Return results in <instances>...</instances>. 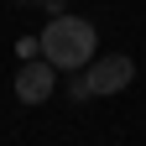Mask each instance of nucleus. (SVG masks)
<instances>
[{
  "label": "nucleus",
  "instance_id": "1",
  "mask_svg": "<svg viewBox=\"0 0 146 146\" xmlns=\"http://www.w3.org/2000/svg\"><path fill=\"white\" fill-rule=\"evenodd\" d=\"M42 58L52 63V68H68V73H78V68H89L94 63V52H99V31H94V21H84V16H52V21L42 26Z\"/></svg>",
  "mask_w": 146,
  "mask_h": 146
},
{
  "label": "nucleus",
  "instance_id": "2",
  "mask_svg": "<svg viewBox=\"0 0 146 146\" xmlns=\"http://www.w3.org/2000/svg\"><path fill=\"white\" fill-rule=\"evenodd\" d=\"M84 78H89V94H120V89H131L136 63L125 58V52H110V58H94L84 68Z\"/></svg>",
  "mask_w": 146,
  "mask_h": 146
},
{
  "label": "nucleus",
  "instance_id": "3",
  "mask_svg": "<svg viewBox=\"0 0 146 146\" xmlns=\"http://www.w3.org/2000/svg\"><path fill=\"white\" fill-rule=\"evenodd\" d=\"M52 89H58V68H52L47 58H26L21 68H16V99H21V104L52 99Z\"/></svg>",
  "mask_w": 146,
  "mask_h": 146
},
{
  "label": "nucleus",
  "instance_id": "4",
  "mask_svg": "<svg viewBox=\"0 0 146 146\" xmlns=\"http://www.w3.org/2000/svg\"><path fill=\"white\" fill-rule=\"evenodd\" d=\"M68 99H73V104H84V99H94V94H89V78H84V68H78V73H73V78H68Z\"/></svg>",
  "mask_w": 146,
  "mask_h": 146
},
{
  "label": "nucleus",
  "instance_id": "5",
  "mask_svg": "<svg viewBox=\"0 0 146 146\" xmlns=\"http://www.w3.org/2000/svg\"><path fill=\"white\" fill-rule=\"evenodd\" d=\"M42 5H47V16H63V0H42Z\"/></svg>",
  "mask_w": 146,
  "mask_h": 146
},
{
  "label": "nucleus",
  "instance_id": "6",
  "mask_svg": "<svg viewBox=\"0 0 146 146\" xmlns=\"http://www.w3.org/2000/svg\"><path fill=\"white\" fill-rule=\"evenodd\" d=\"M21 5H42V0H21Z\"/></svg>",
  "mask_w": 146,
  "mask_h": 146
}]
</instances>
